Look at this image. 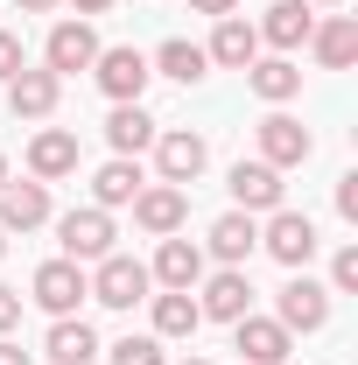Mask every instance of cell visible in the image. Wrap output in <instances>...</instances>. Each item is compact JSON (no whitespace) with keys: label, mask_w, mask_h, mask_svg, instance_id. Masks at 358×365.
Returning a JSON list of instances; mask_svg holds the SVG:
<instances>
[{"label":"cell","mask_w":358,"mask_h":365,"mask_svg":"<svg viewBox=\"0 0 358 365\" xmlns=\"http://www.w3.org/2000/svg\"><path fill=\"white\" fill-rule=\"evenodd\" d=\"M260 246H267L288 274H302L316 260L323 239H316V218H310V211H288V204H281V211H267V225H260Z\"/></svg>","instance_id":"3957f363"},{"label":"cell","mask_w":358,"mask_h":365,"mask_svg":"<svg viewBox=\"0 0 358 365\" xmlns=\"http://www.w3.org/2000/svg\"><path fill=\"white\" fill-rule=\"evenodd\" d=\"M0 365H36V359H29V351H21L14 337H0Z\"/></svg>","instance_id":"836d02e7"},{"label":"cell","mask_w":358,"mask_h":365,"mask_svg":"<svg viewBox=\"0 0 358 365\" xmlns=\"http://www.w3.org/2000/svg\"><path fill=\"white\" fill-rule=\"evenodd\" d=\"M148 281H155V288H183V295H190V288L204 281V246H197V239H183V232H169V239L155 246V260H148Z\"/></svg>","instance_id":"5bb4252c"},{"label":"cell","mask_w":358,"mask_h":365,"mask_svg":"<svg viewBox=\"0 0 358 365\" xmlns=\"http://www.w3.org/2000/svg\"><path fill=\"white\" fill-rule=\"evenodd\" d=\"M148 267H140L134 253H106V260H91V302H106V309H134L148 302Z\"/></svg>","instance_id":"52a82bcc"},{"label":"cell","mask_w":358,"mask_h":365,"mask_svg":"<svg viewBox=\"0 0 358 365\" xmlns=\"http://www.w3.org/2000/svg\"><path fill=\"white\" fill-rule=\"evenodd\" d=\"M98 29L91 21H56L43 43V71H56V78H78V71H91V56H98Z\"/></svg>","instance_id":"7c38bea8"},{"label":"cell","mask_w":358,"mask_h":365,"mask_svg":"<svg viewBox=\"0 0 358 365\" xmlns=\"http://www.w3.org/2000/svg\"><path fill=\"white\" fill-rule=\"evenodd\" d=\"M91 295V274L78 267V260H63V253H56V260H43V267H36V281H29V302H36V309H49V317H78V302H85Z\"/></svg>","instance_id":"5b68a950"},{"label":"cell","mask_w":358,"mask_h":365,"mask_svg":"<svg viewBox=\"0 0 358 365\" xmlns=\"http://www.w3.org/2000/svg\"><path fill=\"white\" fill-rule=\"evenodd\" d=\"M246 91H253L260 106H288V98L302 91V63H295V56H253V63H246Z\"/></svg>","instance_id":"603a6c76"},{"label":"cell","mask_w":358,"mask_h":365,"mask_svg":"<svg viewBox=\"0 0 358 365\" xmlns=\"http://www.w3.org/2000/svg\"><path fill=\"white\" fill-rule=\"evenodd\" d=\"M0 182H7V155H0Z\"/></svg>","instance_id":"74e56055"},{"label":"cell","mask_w":358,"mask_h":365,"mask_svg":"<svg viewBox=\"0 0 358 365\" xmlns=\"http://www.w3.org/2000/svg\"><path fill=\"white\" fill-rule=\"evenodd\" d=\"M190 295H197L204 323H239L246 309H253V281H246V267H218V274H204Z\"/></svg>","instance_id":"9c48e42d"},{"label":"cell","mask_w":358,"mask_h":365,"mask_svg":"<svg viewBox=\"0 0 358 365\" xmlns=\"http://www.w3.org/2000/svg\"><path fill=\"white\" fill-rule=\"evenodd\" d=\"M204 56H211L218 71H246V63L260 56V29H253L246 14H225L218 29H211V43H204Z\"/></svg>","instance_id":"7402d4cb"},{"label":"cell","mask_w":358,"mask_h":365,"mask_svg":"<svg viewBox=\"0 0 358 365\" xmlns=\"http://www.w3.org/2000/svg\"><path fill=\"white\" fill-rule=\"evenodd\" d=\"M21 63H29V56H21V36H14V29H0V85H7Z\"/></svg>","instance_id":"4dcf8cb0"},{"label":"cell","mask_w":358,"mask_h":365,"mask_svg":"<svg viewBox=\"0 0 358 365\" xmlns=\"http://www.w3.org/2000/svg\"><path fill=\"white\" fill-rule=\"evenodd\" d=\"M253 140H260V162L281 169V176H288V169H302V162L316 155V134L295 120V113H281V106H267V120L253 127Z\"/></svg>","instance_id":"6da1fadb"},{"label":"cell","mask_w":358,"mask_h":365,"mask_svg":"<svg viewBox=\"0 0 358 365\" xmlns=\"http://www.w3.org/2000/svg\"><path fill=\"white\" fill-rule=\"evenodd\" d=\"M113 211H98V204H85V211H63L56 218V246H63V260H78V267H91V260H106L113 253Z\"/></svg>","instance_id":"277c9868"},{"label":"cell","mask_w":358,"mask_h":365,"mask_svg":"<svg viewBox=\"0 0 358 365\" xmlns=\"http://www.w3.org/2000/svg\"><path fill=\"white\" fill-rule=\"evenodd\" d=\"M91 78H98V91L113 98V106H140V91H148V56H140L134 43H113V49H98L91 56Z\"/></svg>","instance_id":"8992f818"},{"label":"cell","mask_w":358,"mask_h":365,"mask_svg":"<svg viewBox=\"0 0 358 365\" xmlns=\"http://www.w3.org/2000/svg\"><path fill=\"white\" fill-rule=\"evenodd\" d=\"M36 225H49V182H0V232H36Z\"/></svg>","instance_id":"ffe728a7"},{"label":"cell","mask_w":358,"mask_h":365,"mask_svg":"<svg viewBox=\"0 0 358 365\" xmlns=\"http://www.w3.org/2000/svg\"><path fill=\"white\" fill-rule=\"evenodd\" d=\"M148 302H155V337H197V323H204L197 295H183V288H162V295H148Z\"/></svg>","instance_id":"4316f807"},{"label":"cell","mask_w":358,"mask_h":365,"mask_svg":"<svg viewBox=\"0 0 358 365\" xmlns=\"http://www.w3.org/2000/svg\"><path fill=\"white\" fill-rule=\"evenodd\" d=\"M98 351H106V344H98V330H91L85 317H56L49 337H43V359L49 365H91Z\"/></svg>","instance_id":"cb8c5ba5"},{"label":"cell","mask_w":358,"mask_h":365,"mask_svg":"<svg viewBox=\"0 0 358 365\" xmlns=\"http://www.w3.org/2000/svg\"><path fill=\"white\" fill-rule=\"evenodd\" d=\"M204 253H211L218 267H246V260L260 253V225H253V211H225V218H211Z\"/></svg>","instance_id":"e0dca14e"},{"label":"cell","mask_w":358,"mask_h":365,"mask_svg":"<svg viewBox=\"0 0 358 365\" xmlns=\"http://www.w3.org/2000/svg\"><path fill=\"white\" fill-rule=\"evenodd\" d=\"M134 225L148 232V239H169V232L190 225V190H176V182H140L134 197Z\"/></svg>","instance_id":"30bf717a"},{"label":"cell","mask_w":358,"mask_h":365,"mask_svg":"<svg viewBox=\"0 0 358 365\" xmlns=\"http://www.w3.org/2000/svg\"><path fill=\"white\" fill-rule=\"evenodd\" d=\"M330 295H358V239H344L337 253H330V281H323Z\"/></svg>","instance_id":"f1b7e54d"},{"label":"cell","mask_w":358,"mask_h":365,"mask_svg":"<svg viewBox=\"0 0 358 365\" xmlns=\"http://www.w3.org/2000/svg\"><path fill=\"white\" fill-rule=\"evenodd\" d=\"M106 365H169L162 359V337H155V330H127V337H120V344H106Z\"/></svg>","instance_id":"83f0119b"},{"label":"cell","mask_w":358,"mask_h":365,"mask_svg":"<svg viewBox=\"0 0 358 365\" xmlns=\"http://www.w3.org/2000/svg\"><path fill=\"white\" fill-rule=\"evenodd\" d=\"M274 323H281L288 337H295V330H302V337H310V330H323V323H330V288H323V281H310V267L288 274V288L274 295Z\"/></svg>","instance_id":"ba28073f"},{"label":"cell","mask_w":358,"mask_h":365,"mask_svg":"<svg viewBox=\"0 0 358 365\" xmlns=\"http://www.w3.org/2000/svg\"><path fill=\"white\" fill-rule=\"evenodd\" d=\"M21 14H56V0H14Z\"/></svg>","instance_id":"d590c367"},{"label":"cell","mask_w":358,"mask_h":365,"mask_svg":"<svg viewBox=\"0 0 358 365\" xmlns=\"http://www.w3.org/2000/svg\"><path fill=\"white\" fill-rule=\"evenodd\" d=\"M253 29H260V43H267L274 56H288V49H302V43H310L316 7H310V0H267V14H260Z\"/></svg>","instance_id":"ac0fdd59"},{"label":"cell","mask_w":358,"mask_h":365,"mask_svg":"<svg viewBox=\"0 0 358 365\" xmlns=\"http://www.w3.org/2000/svg\"><path fill=\"white\" fill-rule=\"evenodd\" d=\"M71 7H78V21H91V14H106L113 0H71Z\"/></svg>","instance_id":"e575fe53"},{"label":"cell","mask_w":358,"mask_h":365,"mask_svg":"<svg viewBox=\"0 0 358 365\" xmlns=\"http://www.w3.org/2000/svg\"><path fill=\"white\" fill-rule=\"evenodd\" d=\"M204 169H211V140L204 134H190V127H162V134H155V182L190 190Z\"/></svg>","instance_id":"7a4b0ae2"},{"label":"cell","mask_w":358,"mask_h":365,"mask_svg":"<svg viewBox=\"0 0 358 365\" xmlns=\"http://www.w3.org/2000/svg\"><path fill=\"white\" fill-rule=\"evenodd\" d=\"M148 71L169 78V85H204L211 78V56H204V43H190V36H169V43L148 56Z\"/></svg>","instance_id":"d4e9b609"},{"label":"cell","mask_w":358,"mask_h":365,"mask_svg":"<svg viewBox=\"0 0 358 365\" xmlns=\"http://www.w3.org/2000/svg\"><path fill=\"white\" fill-rule=\"evenodd\" d=\"M14 323H21V288H7V281H0V337H7Z\"/></svg>","instance_id":"1f68e13d"},{"label":"cell","mask_w":358,"mask_h":365,"mask_svg":"<svg viewBox=\"0 0 358 365\" xmlns=\"http://www.w3.org/2000/svg\"><path fill=\"white\" fill-rule=\"evenodd\" d=\"M85 169V148H78V134L71 127H43V134L29 140V176L36 182H63Z\"/></svg>","instance_id":"9a60e30c"},{"label":"cell","mask_w":358,"mask_h":365,"mask_svg":"<svg viewBox=\"0 0 358 365\" xmlns=\"http://www.w3.org/2000/svg\"><path fill=\"white\" fill-rule=\"evenodd\" d=\"M140 155H113V162H98V169H91V204H98V211H120V204H134L140 197Z\"/></svg>","instance_id":"44dd1931"},{"label":"cell","mask_w":358,"mask_h":365,"mask_svg":"<svg viewBox=\"0 0 358 365\" xmlns=\"http://www.w3.org/2000/svg\"><path fill=\"white\" fill-rule=\"evenodd\" d=\"M155 134H162V120H155L148 106H113V113H106L113 155H140V148H155Z\"/></svg>","instance_id":"484cf974"},{"label":"cell","mask_w":358,"mask_h":365,"mask_svg":"<svg viewBox=\"0 0 358 365\" xmlns=\"http://www.w3.org/2000/svg\"><path fill=\"white\" fill-rule=\"evenodd\" d=\"M0 253H7V232H0Z\"/></svg>","instance_id":"ab89813d"},{"label":"cell","mask_w":358,"mask_h":365,"mask_svg":"<svg viewBox=\"0 0 358 365\" xmlns=\"http://www.w3.org/2000/svg\"><path fill=\"white\" fill-rule=\"evenodd\" d=\"M337 218H344V225H358V169H344V176H337Z\"/></svg>","instance_id":"f546056e"},{"label":"cell","mask_w":358,"mask_h":365,"mask_svg":"<svg viewBox=\"0 0 358 365\" xmlns=\"http://www.w3.org/2000/svg\"><path fill=\"white\" fill-rule=\"evenodd\" d=\"M183 365H211V359H183Z\"/></svg>","instance_id":"f35d334b"},{"label":"cell","mask_w":358,"mask_h":365,"mask_svg":"<svg viewBox=\"0 0 358 365\" xmlns=\"http://www.w3.org/2000/svg\"><path fill=\"white\" fill-rule=\"evenodd\" d=\"M232 211H281V197H288V182H281V169H267L260 155L253 162H232Z\"/></svg>","instance_id":"2e32d148"},{"label":"cell","mask_w":358,"mask_h":365,"mask_svg":"<svg viewBox=\"0 0 358 365\" xmlns=\"http://www.w3.org/2000/svg\"><path fill=\"white\" fill-rule=\"evenodd\" d=\"M310 7H344V0H310Z\"/></svg>","instance_id":"8d00e7d4"},{"label":"cell","mask_w":358,"mask_h":365,"mask_svg":"<svg viewBox=\"0 0 358 365\" xmlns=\"http://www.w3.org/2000/svg\"><path fill=\"white\" fill-rule=\"evenodd\" d=\"M310 56L323 63V71H352L358 63V14H316Z\"/></svg>","instance_id":"d6986e66"},{"label":"cell","mask_w":358,"mask_h":365,"mask_svg":"<svg viewBox=\"0 0 358 365\" xmlns=\"http://www.w3.org/2000/svg\"><path fill=\"white\" fill-rule=\"evenodd\" d=\"M56 98H63V78L43 71V63H21V71L7 78V113H14V120H49Z\"/></svg>","instance_id":"4fadbf2b"},{"label":"cell","mask_w":358,"mask_h":365,"mask_svg":"<svg viewBox=\"0 0 358 365\" xmlns=\"http://www.w3.org/2000/svg\"><path fill=\"white\" fill-rule=\"evenodd\" d=\"M197 14H211V21H225V14H239V0H190Z\"/></svg>","instance_id":"d6a6232c"},{"label":"cell","mask_w":358,"mask_h":365,"mask_svg":"<svg viewBox=\"0 0 358 365\" xmlns=\"http://www.w3.org/2000/svg\"><path fill=\"white\" fill-rule=\"evenodd\" d=\"M232 351H239V365H288V351H295V337L281 330L274 317H246L232 323Z\"/></svg>","instance_id":"8fae6325"}]
</instances>
